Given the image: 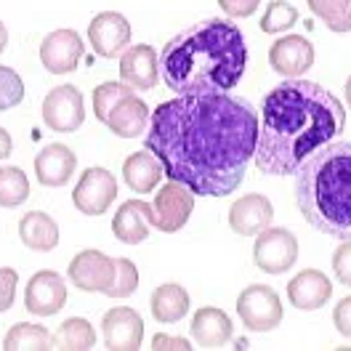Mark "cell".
<instances>
[{
	"label": "cell",
	"mask_w": 351,
	"mask_h": 351,
	"mask_svg": "<svg viewBox=\"0 0 351 351\" xmlns=\"http://www.w3.org/2000/svg\"><path fill=\"white\" fill-rule=\"evenodd\" d=\"M258 144V112L229 93L176 96L149 117L144 147L171 181L199 197H226L245 178Z\"/></svg>",
	"instance_id": "obj_1"
},
{
	"label": "cell",
	"mask_w": 351,
	"mask_h": 351,
	"mask_svg": "<svg viewBox=\"0 0 351 351\" xmlns=\"http://www.w3.org/2000/svg\"><path fill=\"white\" fill-rule=\"evenodd\" d=\"M343 128L346 110L330 90L311 80H285L263 99L256 165L266 176H295Z\"/></svg>",
	"instance_id": "obj_2"
},
{
	"label": "cell",
	"mask_w": 351,
	"mask_h": 351,
	"mask_svg": "<svg viewBox=\"0 0 351 351\" xmlns=\"http://www.w3.org/2000/svg\"><path fill=\"white\" fill-rule=\"evenodd\" d=\"M247 43L229 19H202L186 27L160 53V80L176 96L229 93L245 75Z\"/></svg>",
	"instance_id": "obj_3"
},
{
	"label": "cell",
	"mask_w": 351,
	"mask_h": 351,
	"mask_svg": "<svg viewBox=\"0 0 351 351\" xmlns=\"http://www.w3.org/2000/svg\"><path fill=\"white\" fill-rule=\"evenodd\" d=\"M295 202L317 232L351 240V141H330L295 171Z\"/></svg>",
	"instance_id": "obj_4"
},
{
	"label": "cell",
	"mask_w": 351,
	"mask_h": 351,
	"mask_svg": "<svg viewBox=\"0 0 351 351\" xmlns=\"http://www.w3.org/2000/svg\"><path fill=\"white\" fill-rule=\"evenodd\" d=\"M237 314L250 332H269L282 322L285 308H282V298L274 287L250 285L245 287L237 298Z\"/></svg>",
	"instance_id": "obj_5"
},
{
	"label": "cell",
	"mask_w": 351,
	"mask_h": 351,
	"mask_svg": "<svg viewBox=\"0 0 351 351\" xmlns=\"http://www.w3.org/2000/svg\"><path fill=\"white\" fill-rule=\"evenodd\" d=\"M253 261L266 274L290 271L298 261V240H295V234L285 226H266L261 234H256Z\"/></svg>",
	"instance_id": "obj_6"
},
{
	"label": "cell",
	"mask_w": 351,
	"mask_h": 351,
	"mask_svg": "<svg viewBox=\"0 0 351 351\" xmlns=\"http://www.w3.org/2000/svg\"><path fill=\"white\" fill-rule=\"evenodd\" d=\"M192 208H195V192L186 189L184 184L168 178V184L160 186L157 195H154L149 223L157 232L173 234V232L186 226V221L192 216Z\"/></svg>",
	"instance_id": "obj_7"
},
{
	"label": "cell",
	"mask_w": 351,
	"mask_h": 351,
	"mask_svg": "<svg viewBox=\"0 0 351 351\" xmlns=\"http://www.w3.org/2000/svg\"><path fill=\"white\" fill-rule=\"evenodd\" d=\"M114 271H117V263L114 258H110L107 253L101 250H80L72 261H69V282L83 290V293H104L114 282Z\"/></svg>",
	"instance_id": "obj_8"
},
{
	"label": "cell",
	"mask_w": 351,
	"mask_h": 351,
	"mask_svg": "<svg viewBox=\"0 0 351 351\" xmlns=\"http://www.w3.org/2000/svg\"><path fill=\"white\" fill-rule=\"evenodd\" d=\"M43 120L51 131L72 133L86 123L83 93L75 86H56L43 99Z\"/></svg>",
	"instance_id": "obj_9"
},
{
	"label": "cell",
	"mask_w": 351,
	"mask_h": 351,
	"mask_svg": "<svg viewBox=\"0 0 351 351\" xmlns=\"http://www.w3.org/2000/svg\"><path fill=\"white\" fill-rule=\"evenodd\" d=\"M117 197V181L107 168H88L72 189V202L86 216H104Z\"/></svg>",
	"instance_id": "obj_10"
},
{
	"label": "cell",
	"mask_w": 351,
	"mask_h": 351,
	"mask_svg": "<svg viewBox=\"0 0 351 351\" xmlns=\"http://www.w3.org/2000/svg\"><path fill=\"white\" fill-rule=\"evenodd\" d=\"M66 304V282L59 271H35L27 282L24 293V308L35 317H51L59 314Z\"/></svg>",
	"instance_id": "obj_11"
},
{
	"label": "cell",
	"mask_w": 351,
	"mask_h": 351,
	"mask_svg": "<svg viewBox=\"0 0 351 351\" xmlns=\"http://www.w3.org/2000/svg\"><path fill=\"white\" fill-rule=\"evenodd\" d=\"M131 24L123 14L117 11H101L99 16H93L88 24V38L90 48L101 56V59H114L120 56L128 45H131Z\"/></svg>",
	"instance_id": "obj_12"
},
{
	"label": "cell",
	"mask_w": 351,
	"mask_h": 351,
	"mask_svg": "<svg viewBox=\"0 0 351 351\" xmlns=\"http://www.w3.org/2000/svg\"><path fill=\"white\" fill-rule=\"evenodd\" d=\"M86 53V43L75 29H53L40 43V62L51 75L75 72Z\"/></svg>",
	"instance_id": "obj_13"
},
{
	"label": "cell",
	"mask_w": 351,
	"mask_h": 351,
	"mask_svg": "<svg viewBox=\"0 0 351 351\" xmlns=\"http://www.w3.org/2000/svg\"><path fill=\"white\" fill-rule=\"evenodd\" d=\"M104 346L112 351H138L144 341V319L131 306L110 308L101 319Z\"/></svg>",
	"instance_id": "obj_14"
},
{
	"label": "cell",
	"mask_w": 351,
	"mask_h": 351,
	"mask_svg": "<svg viewBox=\"0 0 351 351\" xmlns=\"http://www.w3.org/2000/svg\"><path fill=\"white\" fill-rule=\"evenodd\" d=\"M269 64H271V69L280 77H285V80L304 77L308 69H311V64H314V45L304 35L280 38V40H274L271 48H269Z\"/></svg>",
	"instance_id": "obj_15"
},
{
	"label": "cell",
	"mask_w": 351,
	"mask_h": 351,
	"mask_svg": "<svg viewBox=\"0 0 351 351\" xmlns=\"http://www.w3.org/2000/svg\"><path fill=\"white\" fill-rule=\"evenodd\" d=\"M120 80L133 90H149L160 80V56L152 45L138 43L123 51L120 56Z\"/></svg>",
	"instance_id": "obj_16"
},
{
	"label": "cell",
	"mask_w": 351,
	"mask_h": 351,
	"mask_svg": "<svg viewBox=\"0 0 351 351\" xmlns=\"http://www.w3.org/2000/svg\"><path fill=\"white\" fill-rule=\"evenodd\" d=\"M271 219H274L271 199L266 197V195H258V192L245 195V197H240L229 208V226L240 237L261 234L266 226H271Z\"/></svg>",
	"instance_id": "obj_17"
},
{
	"label": "cell",
	"mask_w": 351,
	"mask_h": 351,
	"mask_svg": "<svg viewBox=\"0 0 351 351\" xmlns=\"http://www.w3.org/2000/svg\"><path fill=\"white\" fill-rule=\"evenodd\" d=\"M287 298L301 311H317L332 298V282L319 269H304L287 282Z\"/></svg>",
	"instance_id": "obj_18"
},
{
	"label": "cell",
	"mask_w": 351,
	"mask_h": 351,
	"mask_svg": "<svg viewBox=\"0 0 351 351\" xmlns=\"http://www.w3.org/2000/svg\"><path fill=\"white\" fill-rule=\"evenodd\" d=\"M77 168V154L72 152L66 144H48L35 157V176L43 186H64Z\"/></svg>",
	"instance_id": "obj_19"
},
{
	"label": "cell",
	"mask_w": 351,
	"mask_h": 351,
	"mask_svg": "<svg viewBox=\"0 0 351 351\" xmlns=\"http://www.w3.org/2000/svg\"><path fill=\"white\" fill-rule=\"evenodd\" d=\"M189 332L195 335L197 346H202V349H221V346H226L232 341L234 325H232V317L223 308L202 306L195 311Z\"/></svg>",
	"instance_id": "obj_20"
},
{
	"label": "cell",
	"mask_w": 351,
	"mask_h": 351,
	"mask_svg": "<svg viewBox=\"0 0 351 351\" xmlns=\"http://www.w3.org/2000/svg\"><path fill=\"white\" fill-rule=\"evenodd\" d=\"M149 213L152 205L144 199H128L117 208L114 219H112V232L114 237L125 245H138L149 237L152 223H149Z\"/></svg>",
	"instance_id": "obj_21"
},
{
	"label": "cell",
	"mask_w": 351,
	"mask_h": 351,
	"mask_svg": "<svg viewBox=\"0 0 351 351\" xmlns=\"http://www.w3.org/2000/svg\"><path fill=\"white\" fill-rule=\"evenodd\" d=\"M162 176H165L162 162H160V157L152 154L149 149L128 154L125 162H123V178H125V184L131 186L133 192H138V195L154 192V186L160 184Z\"/></svg>",
	"instance_id": "obj_22"
},
{
	"label": "cell",
	"mask_w": 351,
	"mask_h": 351,
	"mask_svg": "<svg viewBox=\"0 0 351 351\" xmlns=\"http://www.w3.org/2000/svg\"><path fill=\"white\" fill-rule=\"evenodd\" d=\"M149 117H152V112L147 107V101H141L138 96H128V99H123L110 112V117H107L104 125L114 136H120V138H133V136H138V133L149 125Z\"/></svg>",
	"instance_id": "obj_23"
},
{
	"label": "cell",
	"mask_w": 351,
	"mask_h": 351,
	"mask_svg": "<svg viewBox=\"0 0 351 351\" xmlns=\"http://www.w3.org/2000/svg\"><path fill=\"white\" fill-rule=\"evenodd\" d=\"M19 240L27 245V250L48 253L59 245V226L43 210H29L19 221Z\"/></svg>",
	"instance_id": "obj_24"
},
{
	"label": "cell",
	"mask_w": 351,
	"mask_h": 351,
	"mask_svg": "<svg viewBox=\"0 0 351 351\" xmlns=\"http://www.w3.org/2000/svg\"><path fill=\"white\" fill-rule=\"evenodd\" d=\"M152 317L157 322H178L189 314V293L176 282H165L152 293Z\"/></svg>",
	"instance_id": "obj_25"
},
{
	"label": "cell",
	"mask_w": 351,
	"mask_h": 351,
	"mask_svg": "<svg viewBox=\"0 0 351 351\" xmlns=\"http://www.w3.org/2000/svg\"><path fill=\"white\" fill-rule=\"evenodd\" d=\"M3 349L8 351H45L53 349V335L35 322H19L5 332Z\"/></svg>",
	"instance_id": "obj_26"
},
{
	"label": "cell",
	"mask_w": 351,
	"mask_h": 351,
	"mask_svg": "<svg viewBox=\"0 0 351 351\" xmlns=\"http://www.w3.org/2000/svg\"><path fill=\"white\" fill-rule=\"evenodd\" d=\"M53 346L64 351H88L96 346L93 325L83 317H69L53 332Z\"/></svg>",
	"instance_id": "obj_27"
},
{
	"label": "cell",
	"mask_w": 351,
	"mask_h": 351,
	"mask_svg": "<svg viewBox=\"0 0 351 351\" xmlns=\"http://www.w3.org/2000/svg\"><path fill=\"white\" fill-rule=\"evenodd\" d=\"M311 14L328 27L330 32H351V0H306Z\"/></svg>",
	"instance_id": "obj_28"
},
{
	"label": "cell",
	"mask_w": 351,
	"mask_h": 351,
	"mask_svg": "<svg viewBox=\"0 0 351 351\" xmlns=\"http://www.w3.org/2000/svg\"><path fill=\"white\" fill-rule=\"evenodd\" d=\"M29 197V181L22 168H0V208H19Z\"/></svg>",
	"instance_id": "obj_29"
},
{
	"label": "cell",
	"mask_w": 351,
	"mask_h": 351,
	"mask_svg": "<svg viewBox=\"0 0 351 351\" xmlns=\"http://www.w3.org/2000/svg\"><path fill=\"white\" fill-rule=\"evenodd\" d=\"M298 22V8L287 0H271L261 16V32L266 35H282Z\"/></svg>",
	"instance_id": "obj_30"
},
{
	"label": "cell",
	"mask_w": 351,
	"mask_h": 351,
	"mask_svg": "<svg viewBox=\"0 0 351 351\" xmlns=\"http://www.w3.org/2000/svg\"><path fill=\"white\" fill-rule=\"evenodd\" d=\"M133 96V88L125 86L123 80L117 83H101V86L93 90V114L101 120V123H107V117H110V112L123 101V99H128Z\"/></svg>",
	"instance_id": "obj_31"
},
{
	"label": "cell",
	"mask_w": 351,
	"mask_h": 351,
	"mask_svg": "<svg viewBox=\"0 0 351 351\" xmlns=\"http://www.w3.org/2000/svg\"><path fill=\"white\" fill-rule=\"evenodd\" d=\"M114 263H117V271H114V282L107 290V295H112V298H128L138 287V269H136V263L131 258H114Z\"/></svg>",
	"instance_id": "obj_32"
},
{
	"label": "cell",
	"mask_w": 351,
	"mask_h": 351,
	"mask_svg": "<svg viewBox=\"0 0 351 351\" xmlns=\"http://www.w3.org/2000/svg\"><path fill=\"white\" fill-rule=\"evenodd\" d=\"M24 101V80L11 69L0 66V110H14Z\"/></svg>",
	"instance_id": "obj_33"
},
{
	"label": "cell",
	"mask_w": 351,
	"mask_h": 351,
	"mask_svg": "<svg viewBox=\"0 0 351 351\" xmlns=\"http://www.w3.org/2000/svg\"><path fill=\"white\" fill-rule=\"evenodd\" d=\"M332 271H335L338 282L351 287V240H343V245L335 250V256H332Z\"/></svg>",
	"instance_id": "obj_34"
},
{
	"label": "cell",
	"mask_w": 351,
	"mask_h": 351,
	"mask_svg": "<svg viewBox=\"0 0 351 351\" xmlns=\"http://www.w3.org/2000/svg\"><path fill=\"white\" fill-rule=\"evenodd\" d=\"M16 282H19V274L14 269H0V311H8L14 306Z\"/></svg>",
	"instance_id": "obj_35"
},
{
	"label": "cell",
	"mask_w": 351,
	"mask_h": 351,
	"mask_svg": "<svg viewBox=\"0 0 351 351\" xmlns=\"http://www.w3.org/2000/svg\"><path fill=\"white\" fill-rule=\"evenodd\" d=\"M221 11L232 19H245V16H253L261 5V0H219Z\"/></svg>",
	"instance_id": "obj_36"
},
{
	"label": "cell",
	"mask_w": 351,
	"mask_h": 351,
	"mask_svg": "<svg viewBox=\"0 0 351 351\" xmlns=\"http://www.w3.org/2000/svg\"><path fill=\"white\" fill-rule=\"evenodd\" d=\"M332 322H335V330L343 338H351V295H346L343 301H338V306L332 311Z\"/></svg>",
	"instance_id": "obj_37"
},
{
	"label": "cell",
	"mask_w": 351,
	"mask_h": 351,
	"mask_svg": "<svg viewBox=\"0 0 351 351\" xmlns=\"http://www.w3.org/2000/svg\"><path fill=\"white\" fill-rule=\"evenodd\" d=\"M152 349L154 351H162V349H181V351H189L192 349V341L186 338H173V335H165V332H157L152 341Z\"/></svg>",
	"instance_id": "obj_38"
},
{
	"label": "cell",
	"mask_w": 351,
	"mask_h": 351,
	"mask_svg": "<svg viewBox=\"0 0 351 351\" xmlns=\"http://www.w3.org/2000/svg\"><path fill=\"white\" fill-rule=\"evenodd\" d=\"M14 152V141H11V133L5 128H0V160H5L8 154Z\"/></svg>",
	"instance_id": "obj_39"
},
{
	"label": "cell",
	"mask_w": 351,
	"mask_h": 351,
	"mask_svg": "<svg viewBox=\"0 0 351 351\" xmlns=\"http://www.w3.org/2000/svg\"><path fill=\"white\" fill-rule=\"evenodd\" d=\"M5 45H8V29H5V24L0 22V53L5 51Z\"/></svg>",
	"instance_id": "obj_40"
},
{
	"label": "cell",
	"mask_w": 351,
	"mask_h": 351,
	"mask_svg": "<svg viewBox=\"0 0 351 351\" xmlns=\"http://www.w3.org/2000/svg\"><path fill=\"white\" fill-rule=\"evenodd\" d=\"M346 104H349V110H351V75H349V80H346Z\"/></svg>",
	"instance_id": "obj_41"
}]
</instances>
